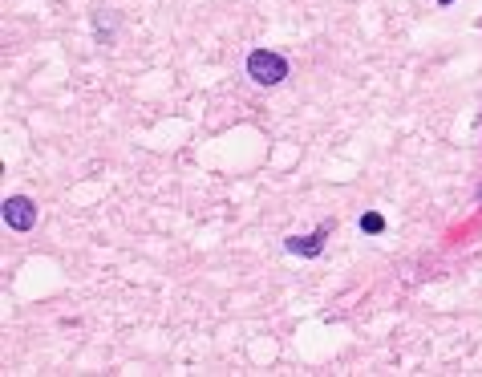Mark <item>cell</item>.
Segmentation results:
<instances>
[{"label": "cell", "mask_w": 482, "mask_h": 377, "mask_svg": "<svg viewBox=\"0 0 482 377\" xmlns=\"http://www.w3.org/2000/svg\"><path fill=\"white\" fill-rule=\"evenodd\" d=\"M288 73H292V65H288L284 53H276V49H252V53H248V78L256 85H263V89L284 85Z\"/></svg>", "instance_id": "1"}, {"label": "cell", "mask_w": 482, "mask_h": 377, "mask_svg": "<svg viewBox=\"0 0 482 377\" xmlns=\"http://www.w3.org/2000/svg\"><path fill=\"white\" fill-rule=\"evenodd\" d=\"M0 215H4V227L8 231H33L37 227V203L29 199V195H8L4 203H0Z\"/></svg>", "instance_id": "2"}, {"label": "cell", "mask_w": 482, "mask_h": 377, "mask_svg": "<svg viewBox=\"0 0 482 377\" xmlns=\"http://www.w3.org/2000/svg\"><path fill=\"white\" fill-rule=\"evenodd\" d=\"M333 236V223L324 219L316 231H308V236H288L284 240V251H292V255H300V260H316L320 251H324V240Z\"/></svg>", "instance_id": "3"}, {"label": "cell", "mask_w": 482, "mask_h": 377, "mask_svg": "<svg viewBox=\"0 0 482 377\" xmlns=\"http://www.w3.org/2000/svg\"><path fill=\"white\" fill-rule=\"evenodd\" d=\"M361 231H365V236H381V231H385V215H381V211H365V215H361Z\"/></svg>", "instance_id": "4"}, {"label": "cell", "mask_w": 482, "mask_h": 377, "mask_svg": "<svg viewBox=\"0 0 482 377\" xmlns=\"http://www.w3.org/2000/svg\"><path fill=\"white\" fill-rule=\"evenodd\" d=\"M438 4H442V8H450V4H454V0H438Z\"/></svg>", "instance_id": "5"}]
</instances>
